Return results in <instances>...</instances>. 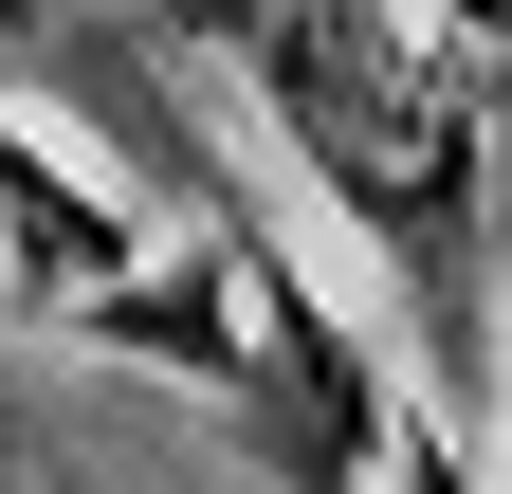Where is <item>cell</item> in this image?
<instances>
[{
	"instance_id": "7a4b0ae2",
	"label": "cell",
	"mask_w": 512,
	"mask_h": 494,
	"mask_svg": "<svg viewBox=\"0 0 512 494\" xmlns=\"http://www.w3.org/2000/svg\"><path fill=\"white\" fill-rule=\"evenodd\" d=\"M0 238H19V275L55 293V312H92V293H110L128 257H147V238H128V220L92 202V183H74V165H55V147L19 129V110H0Z\"/></svg>"
},
{
	"instance_id": "6da1fadb",
	"label": "cell",
	"mask_w": 512,
	"mask_h": 494,
	"mask_svg": "<svg viewBox=\"0 0 512 494\" xmlns=\"http://www.w3.org/2000/svg\"><path fill=\"white\" fill-rule=\"evenodd\" d=\"M238 37H256L275 129L330 165V202L439 293V275L476 257V110H458V55L403 37L384 0H256Z\"/></svg>"
},
{
	"instance_id": "277c9868",
	"label": "cell",
	"mask_w": 512,
	"mask_h": 494,
	"mask_svg": "<svg viewBox=\"0 0 512 494\" xmlns=\"http://www.w3.org/2000/svg\"><path fill=\"white\" fill-rule=\"evenodd\" d=\"M384 440H403V494H476V476H458V440H421V421H384Z\"/></svg>"
},
{
	"instance_id": "3957f363",
	"label": "cell",
	"mask_w": 512,
	"mask_h": 494,
	"mask_svg": "<svg viewBox=\"0 0 512 494\" xmlns=\"http://www.w3.org/2000/svg\"><path fill=\"white\" fill-rule=\"evenodd\" d=\"M0 74H74V19L55 0H0Z\"/></svg>"
}]
</instances>
